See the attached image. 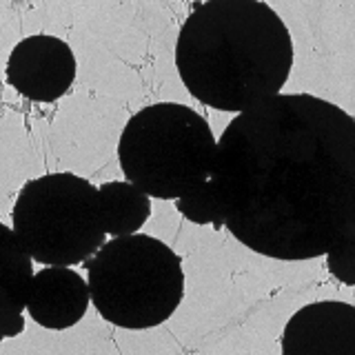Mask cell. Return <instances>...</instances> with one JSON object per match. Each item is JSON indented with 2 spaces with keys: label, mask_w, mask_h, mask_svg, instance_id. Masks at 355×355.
Segmentation results:
<instances>
[{
  "label": "cell",
  "mask_w": 355,
  "mask_h": 355,
  "mask_svg": "<svg viewBox=\"0 0 355 355\" xmlns=\"http://www.w3.org/2000/svg\"><path fill=\"white\" fill-rule=\"evenodd\" d=\"M175 69L198 103L242 114L284 89L293 38L262 0H207L178 31Z\"/></svg>",
  "instance_id": "obj_2"
},
{
  "label": "cell",
  "mask_w": 355,
  "mask_h": 355,
  "mask_svg": "<svg viewBox=\"0 0 355 355\" xmlns=\"http://www.w3.org/2000/svg\"><path fill=\"white\" fill-rule=\"evenodd\" d=\"M0 271H3V302H0V336L16 338L25 331L22 311L29 304L33 286V258L16 236L14 227L0 225Z\"/></svg>",
  "instance_id": "obj_9"
},
{
  "label": "cell",
  "mask_w": 355,
  "mask_h": 355,
  "mask_svg": "<svg viewBox=\"0 0 355 355\" xmlns=\"http://www.w3.org/2000/svg\"><path fill=\"white\" fill-rule=\"evenodd\" d=\"M78 62L71 44L49 33L22 38L9 53L5 80L33 103H55L71 89Z\"/></svg>",
  "instance_id": "obj_6"
},
{
  "label": "cell",
  "mask_w": 355,
  "mask_h": 355,
  "mask_svg": "<svg viewBox=\"0 0 355 355\" xmlns=\"http://www.w3.org/2000/svg\"><path fill=\"white\" fill-rule=\"evenodd\" d=\"M327 269L338 282L355 286V220L342 229L327 249Z\"/></svg>",
  "instance_id": "obj_12"
},
{
  "label": "cell",
  "mask_w": 355,
  "mask_h": 355,
  "mask_svg": "<svg viewBox=\"0 0 355 355\" xmlns=\"http://www.w3.org/2000/svg\"><path fill=\"white\" fill-rule=\"evenodd\" d=\"M92 302L89 282L71 266H44L33 275L29 318L42 329L64 331L80 322Z\"/></svg>",
  "instance_id": "obj_8"
},
{
  "label": "cell",
  "mask_w": 355,
  "mask_h": 355,
  "mask_svg": "<svg viewBox=\"0 0 355 355\" xmlns=\"http://www.w3.org/2000/svg\"><path fill=\"white\" fill-rule=\"evenodd\" d=\"M218 140L205 116L180 103L142 107L118 140L122 175L158 200H178L209 180Z\"/></svg>",
  "instance_id": "obj_4"
},
{
  "label": "cell",
  "mask_w": 355,
  "mask_h": 355,
  "mask_svg": "<svg viewBox=\"0 0 355 355\" xmlns=\"http://www.w3.org/2000/svg\"><path fill=\"white\" fill-rule=\"evenodd\" d=\"M209 182L247 249L320 258L355 220V118L311 94L266 98L222 131Z\"/></svg>",
  "instance_id": "obj_1"
},
{
  "label": "cell",
  "mask_w": 355,
  "mask_h": 355,
  "mask_svg": "<svg viewBox=\"0 0 355 355\" xmlns=\"http://www.w3.org/2000/svg\"><path fill=\"white\" fill-rule=\"evenodd\" d=\"M282 355H351L355 349V306L322 300L302 306L286 322Z\"/></svg>",
  "instance_id": "obj_7"
},
{
  "label": "cell",
  "mask_w": 355,
  "mask_h": 355,
  "mask_svg": "<svg viewBox=\"0 0 355 355\" xmlns=\"http://www.w3.org/2000/svg\"><path fill=\"white\" fill-rule=\"evenodd\" d=\"M173 205H175L178 214H182V218L189 220V222H193V225L214 227L218 231L225 229L222 214H220V209H218L214 184H211L209 180L202 182L198 189H193L191 193H187L182 198L173 200Z\"/></svg>",
  "instance_id": "obj_11"
},
{
  "label": "cell",
  "mask_w": 355,
  "mask_h": 355,
  "mask_svg": "<svg viewBox=\"0 0 355 355\" xmlns=\"http://www.w3.org/2000/svg\"><path fill=\"white\" fill-rule=\"evenodd\" d=\"M83 264L89 271L92 304L114 327L129 331L160 327L182 304L180 255L147 233L111 238Z\"/></svg>",
  "instance_id": "obj_3"
},
{
  "label": "cell",
  "mask_w": 355,
  "mask_h": 355,
  "mask_svg": "<svg viewBox=\"0 0 355 355\" xmlns=\"http://www.w3.org/2000/svg\"><path fill=\"white\" fill-rule=\"evenodd\" d=\"M107 236L120 238L138 233L151 218V196L129 180H111L100 184Z\"/></svg>",
  "instance_id": "obj_10"
},
{
  "label": "cell",
  "mask_w": 355,
  "mask_h": 355,
  "mask_svg": "<svg viewBox=\"0 0 355 355\" xmlns=\"http://www.w3.org/2000/svg\"><path fill=\"white\" fill-rule=\"evenodd\" d=\"M11 227L44 266H76L107 242L100 189L69 171L31 178L11 211Z\"/></svg>",
  "instance_id": "obj_5"
}]
</instances>
